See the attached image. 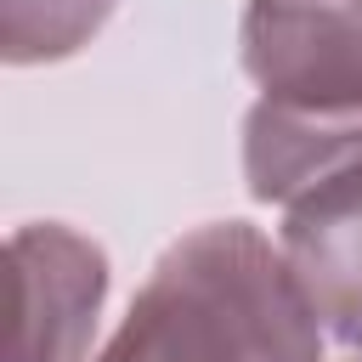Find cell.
Returning <instances> with one entry per match:
<instances>
[{"mask_svg": "<svg viewBox=\"0 0 362 362\" xmlns=\"http://www.w3.org/2000/svg\"><path fill=\"white\" fill-rule=\"evenodd\" d=\"M243 181L283 215L362 187V107H288L260 96L243 119Z\"/></svg>", "mask_w": 362, "mask_h": 362, "instance_id": "obj_4", "label": "cell"}, {"mask_svg": "<svg viewBox=\"0 0 362 362\" xmlns=\"http://www.w3.org/2000/svg\"><path fill=\"white\" fill-rule=\"evenodd\" d=\"M277 243L322 334L339 339L351 356H362V187L288 209Z\"/></svg>", "mask_w": 362, "mask_h": 362, "instance_id": "obj_5", "label": "cell"}, {"mask_svg": "<svg viewBox=\"0 0 362 362\" xmlns=\"http://www.w3.org/2000/svg\"><path fill=\"white\" fill-rule=\"evenodd\" d=\"M322 339L283 243L209 221L158 255L90 362H322Z\"/></svg>", "mask_w": 362, "mask_h": 362, "instance_id": "obj_1", "label": "cell"}, {"mask_svg": "<svg viewBox=\"0 0 362 362\" xmlns=\"http://www.w3.org/2000/svg\"><path fill=\"white\" fill-rule=\"evenodd\" d=\"M119 0H0V45L6 62L34 68V62H62L79 45L102 34Z\"/></svg>", "mask_w": 362, "mask_h": 362, "instance_id": "obj_6", "label": "cell"}, {"mask_svg": "<svg viewBox=\"0 0 362 362\" xmlns=\"http://www.w3.org/2000/svg\"><path fill=\"white\" fill-rule=\"evenodd\" d=\"M238 57L266 102L362 107V0H249Z\"/></svg>", "mask_w": 362, "mask_h": 362, "instance_id": "obj_2", "label": "cell"}, {"mask_svg": "<svg viewBox=\"0 0 362 362\" xmlns=\"http://www.w3.org/2000/svg\"><path fill=\"white\" fill-rule=\"evenodd\" d=\"M11 288H17L11 362H85L107 305V255L62 221L17 226Z\"/></svg>", "mask_w": 362, "mask_h": 362, "instance_id": "obj_3", "label": "cell"}, {"mask_svg": "<svg viewBox=\"0 0 362 362\" xmlns=\"http://www.w3.org/2000/svg\"><path fill=\"white\" fill-rule=\"evenodd\" d=\"M356 362H362V356H356Z\"/></svg>", "mask_w": 362, "mask_h": 362, "instance_id": "obj_7", "label": "cell"}]
</instances>
